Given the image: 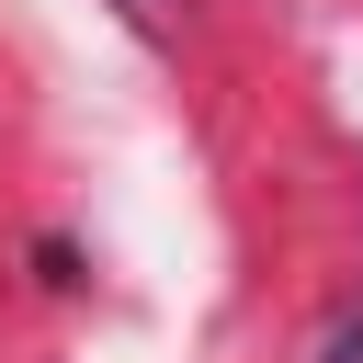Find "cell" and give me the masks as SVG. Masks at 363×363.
<instances>
[{
    "mask_svg": "<svg viewBox=\"0 0 363 363\" xmlns=\"http://www.w3.org/2000/svg\"><path fill=\"white\" fill-rule=\"evenodd\" d=\"M318 363H363V306H352V318H340V329L318 340Z\"/></svg>",
    "mask_w": 363,
    "mask_h": 363,
    "instance_id": "6da1fadb",
    "label": "cell"
},
{
    "mask_svg": "<svg viewBox=\"0 0 363 363\" xmlns=\"http://www.w3.org/2000/svg\"><path fill=\"white\" fill-rule=\"evenodd\" d=\"M125 11H136V23H159V0H125Z\"/></svg>",
    "mask_w": 363,
    "mask_h": 363,
    "instance_id": "7a4b0ae2",
    "label": "cell"
}]
</instances>
